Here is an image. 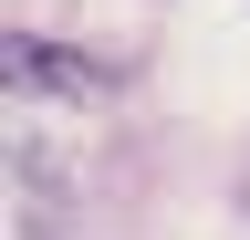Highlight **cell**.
<instances>
[{
    "label": "cell",
    "instance_id": "obj_1",
    "mask_svg": "<svg viewBox=\"0 0 250 240\" xmlns=\"http://www.w3.org/2000/svg\"><path fill=\"white\" fill-rule=\"evenodd\" d=\"M0 84H11V94H115V84H125V63H104V52H62V42L11 32V42H0Z\"/></svg>",
    "mask_w": 250,
    "mask_h": 240
}]
</instances>
